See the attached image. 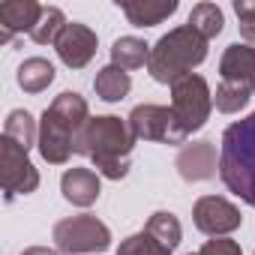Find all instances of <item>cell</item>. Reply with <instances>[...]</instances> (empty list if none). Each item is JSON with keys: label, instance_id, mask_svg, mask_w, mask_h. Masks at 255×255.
I'll list each match as a JSON object with an SVG mask.
<instances>
[{"label": "cell", "instance_id": "3957f363", "mask_svg": "<svg viewBox=\"0 0 255 255\" xmlns=\"http://www.w3.org/2000/svg\"><path fill=\"white\" fill-rule=\"evenodd\" d=\"M219 177L228 192L255 207V111L222 132Z\"/></svg>", "mask_w": 255, "mask_h": 255}, {"label": "cell", "instance_id": "5bb4252c", "mask_svg": "<svg viewBox=\"0 0 255 255\" xmlns=\"http://www.w3.org/2000/svg\"><path fill=\"white\" fill-rule=\"evenodd\" d=\"M60 192L75 207H90L99 198V174L90 168H69L60 180Z\"/></svg>", "mask_w": 255, "mask_h": 255}, {"label": "cell", "instance_id": "e0dca14e", "mask_svg": "<svg viewBox=\"0 0 255 255\" xmlns=\"http://www.w3.org/2000/svg\"><path fill=\"white\" fill-rule=\"evenodd\" d=\"M150 60V45L138 36H120L111 45V63L120 69H138Z\"/></svg>", "mask_w": 255, "mask_h": 255}, {"label": "cell", "instance_id": "44dd1931", "mask_svg": "<svg viewBox=\"0 0 255 255\" xmlns=\"http://www.w3.org/2000/svg\"><path fill=\"white\" fill-rule=\"evenodd\" d=\"M144 231H150L159 243H165L168 249H174L177 243H180V237H183V228H180V222H177V216L174 213H168V210H156L150 219H147V228Z\"/></svg>", "mask_w": 255, "mask_h": 255}, {"label": "cell", "instance_id": "7402d4cb", "mask_svg": "<svg viewBox=\"0 0 255 255\" xmlns=\"http://www.w3.org/2000/svg\"><path fill=\"white\" fill-rule=\"evenodd\" d=\"M66 24H69V21L63 18V12H60L57 6H45V12H42L39 24L30 30V39H33L36 45H48V42H57Z\"/></svg>", "mask_w": 255, "mask_h": 255}, {"label": "cell", "instance_id": "277c9868", "mask_svg": "<svg viewBox=\"0 0 255 255\" xmlns=\"http://www.w3.org/2000/svg\"><path fill=\"white\" fill-rule=\"evenodd\" d=\"M204 60H207V39L198 30H192L189 24H180V27L168 30L150 48L147 72L159 84H174V81L192 75V69Z\"/></svg>", "mask_w": 255, "mask_h": 255}, {"label": "cell", "instance_id": "4fadbf2b", "mask_svg": "<svg viewBox=\"0 0 255 255\" xmlns=\"http://www.w3.org/2000/svg\"><path fill=\"white\" fill-rule=\"evenodd\" d=\"M177 171L183 180L198 183V180H210L219 171L216 162V147L213 141H192L177 153Z\"/></svg>", "mask_w": 255, "mask_h": 255}, {"label": "cell", "instance_id": "2e32d148", "mask_svg": "<svg viewBox=\"0 0 255 255\" xmlns=\"http://www.w3.org/2000/svg\"><path fill=\"white\" fill-rule=\"evenodd\" d=\"M93 90H96V96L105 99V102H120L126 93L132 90V78H129V72H126V69L108 63L105 69L96 72V78H93Z\"/></svg>", "mask_w": 255, "mask_h": 255}, {"label": "cell", "instance_id": "5b68a950", "mask_svg": "<svg viewBox=\"0 0 255 255\" xmlns=\"http://www.w3.org/2000/svg\"><path fill=\"white\" fill-rule=\"evenodd\" d=\"M210 108H213V93L201 75L192 72L171 84V111H174V120L186 138L207 123Z\"/></svg>", "mask_w": 255, "mask_h": 255}, {"label": "cell", "instance_id": "8fae6325", "mask_svg": "<svg viewBox=\"0 0 255 255\" xmlns=\"http://www.w3.org/2000/svg\"><path fill=\"white\" fill-rule=\"evenodd\" d=\"M219 75H222V84L255 93V48L240 42L228 45L219 60Z\"/></svg>", "mask_w": 255, "mask_h": 255}, {"label": "cell", "instance_id": "ac0fdd59", "mask_svg": "<svg viewBox=\"0 0 255 255\" xmlns=\"http://www.w3.org/2000/svg\"><path fill=\"white\" fill-rule=\"evenodd\" d=\"M54 81V66L45 57H27L18 66V87L24 93H42Z\"/></svg>", "mask_w": 255, "mask_h": 255}, {"label": "cell", "instance_id": "484cf974", "mask_svg": "<svg viewBox=\"0 0 255 255\" xmlns=\"http://www.w3.org/2000/svg\"><path fill=\"white\" fill-rule=\"evenodd\" d=\"M21 255H57V249H48V246H30V249H24Z\"/></svg>", "mask_w": 255, "mask_h": 255}, {"label": "cell", "instance_id": "cb8c5ba5", "mask_svg": "<svg viewBox=\"0 0 255 255\" xmlns=\"http://www.w3.org/2000/svg\"><path fill=\"white\" fill-rule=\"evenodd\" d=\"M234 12H237V21H240V36L249 45H255V0H237Z\"/></svg>", "mask_w": 255, "mask_h": 255}, {"label": "cell", "instance_id": "6da1fadb", "mask_svg": "<svg viewBox=\"0 0 255 255\" xmlns=\"http://www.w3.org/2000/svg\"><path fill=\"white\" fill-rule=\"evenodd\" d=\"M132 132L129 123L105 114V117H90L75 141V153L87 156L96 165V174L108 180H123L129 174V156H132Z\"/></svg>", "mask_w": 255, "mask_h": 255}, {"label": "cell", "instance_id": "d6986e66", "mask_svg": "<svg viewBox=\"0 0 255 255\" xmlns=\"http://www.w3.org/2000/svg\"><path fill=\"white\" fill-rule=\"evenodd\" d=\"M3 135H6V138H12L18 147L30 150L33 144H39V126L33 123V117H30L24 108H15V111H9V117H6Z\"/></svg>", "mask_w": 255, "mask_h": 255}, {"label": "cell", "instance_id": "ba28073f", "mask_svg": "<svg viewBox=\"0 0 255 255\" xmlns=\"http://www.w3.org/2000/svg\"><path fill=\"white\" fill-rule=\"evenodd\" d=\"M0 183H3L6 201H12L15 195H30L39 186V171L27 159V150L6 135L0 138Z\"/></svg>", "mask_w": 255, "mask_h": 255}, {"label": "cell", "instance_id": "603a6c76", "mask_svg": "<svg viewBox=\"0 0 255 255\" xmlns=\"http://www.w3.org/2000/svg\"><path fill=\"white\" fill-rule=\"evenodd\" d=\"M174 249H168L165 243H159L150 231H138L132 237H126L117 249V255H171Z\"/></svg>", "mask_w": 255, "mask_h": 255}, {"label": "cell", "instance_id": "9a60e30c", "mask_svg": "<svg viewBox=\"0 0 255 255\" xmlns=\"http://www.w3.org/2000/svg\"><path fill=\"white\" fill-rule=\"evenodd\" d=\"M123 15L135 27H153L162 24L168 15L177 12V0H138V3H120Z\"/></svg>", "mask_w": 255, "mask_h": 255}, {"label": "cell", "instance_id": "7a4b0ae2", "mask_svg": "<svg viewBox=\"0 0 255 255\" xmlns=\"http://www.w3.org/2000/svg\"><path fill=\"white\" fill-rule=\"evenodd\" d=\"M90 120L87 102L81 93L75 90H63L60 96H54V102L42 111L39 120V153L45 162L51 165H63L72 153H75V141L81 135V129Z\"/></svg>", "mask_w": 255, "mask_h": 255}, {"label": "cell", "instance_id": "8992f818", "mask_svg": "<svg viewBox=\"0 0 255 255\" xmlns=\"http://www.w3.org/2000/svg\"><path fill=\"white\" fill-rule=\"evenodd\" d=\"M54 237V249L63 255H84V252H102L111 246V231L105 222H99L96 216L84 213V216H69L60 219L51 231Z\"/></svg>", "mask_w": 255, "mask_h": 255}, {"label": "cell", "instance_id": "30bf717a", "mask_svg": "<svg viewBox=\"0 0 255 255\" xmlns=\"http://www.w3.org/2000/svg\"><path fill=\"white\" fill-rule=\"evenodd\" d=\"M96 45H99L96 33H93L87 24H78V21H69V24L63 27L60 39L54 42L57 57H60L69 69H84V66L93 60Z\"/></svg>", "mask_w": 255, "mask_h": 255}, {"label": "cell", "instance_id": "7c38bea8", "mask_svg": "<svg viewBox=\"0 0 255 255\" xmlns=\"http://www.w3.org/2000/svg\"><path fill=\"white\" fill-rule=\"evenodd\" d=\"M45 6L36 0H3L0 3V42H9L15 33H30L39 18H42Z\"/></svg>", "mask_w": 255, "mask_h": 255}, {"label": "cell", "instance_id": "9c48e42d", "mask_svg": "<svg viewBox=\"0 0 255 255\" xmlns=\"http://www.w3.org/2000/svg\"><path fill=\"white\" fill-rule=\"evenodd\" d=\"M192 222H195L198 231H204V234H210V237H225V234H231V231L240 228L243 216H240V210H237L228 198L204 195V198H198L195 207H192Z\"/></svg>", "mask_w": 255, "mask_h": 255}, {"label": "cell", "instance_id": "52a82bcc", "mask_svg": "<svg viewBox=\"0 0 255 255\" xmlns=\"http://www.w3.org/2000/svg\"><path fill=\"white\" fill-rule=\"evenodd\" d=\"M129 132L135 141H162V144H183L186 135L174 120V111L165 105H135L129 114Z\"/></svg>", "mask_w": 255, "mask_h": 255}, {"label": "cell", "instance_id": "d4e9b609", "mask_svg": "<svg viewBox=\"0 0 255 255\" xmlns=\"http://www.w3.org/2000/svg\"><path fill=\"white\" fill-rule=\"evenodd\" d=\"M189 255H243V249H240V243H237V240L216 237V240H207L198 252H189Z\"/></svg>", "mask_w": 255, "mask_h": 255}, {"label": "cell", "instance_id": "ffe728a7", "mask_svg": "<svg viewBox=\"0 0 255 255\" xmlns=\"http://www.w3.org/2000/svg\"><path fill=\"white\" fill-rule=\"evenodd\" d=\"M186 24H189L192 30H198L204 39H213V36L222 33L225 18H222V9H219L216 3H198V6H192Z\"/></svg>", "mask_w": 255, "mask_h": 255}]
</instances>
